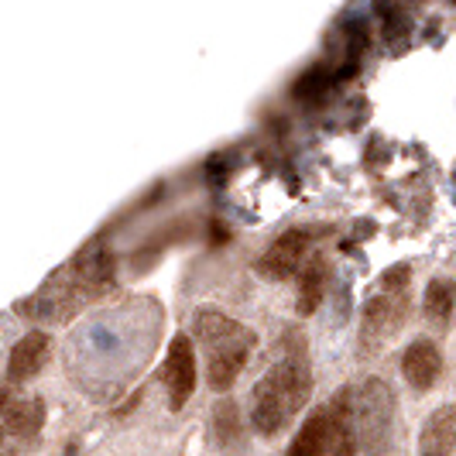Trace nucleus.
<instances>
[{"label": "nucleus", "mask_w": 456, "mask_h": 456, "mask_svg": "<svg viewBox=\"0 0 456 456\" xmlns=\"http://www.w3.org/2000/svg\"><path fill=\"white\" fill-rule=\"evenodd\" d=\"M378 14L385 21V42L395 48L405 45V38L411 35V21L409 14H405V7H398V4H378Z\"/></svg>", "instance_id": "dca6fc26"}, {"label": "nucleus", "mask_w": 456, "mask_h": 456, "mask_svg": "<svg viewBox=\"0 0 456 456\" xmlns=\"http://www.w3.org/2000/svg\"><path fill=\"white\" fill-rule=\"evenodd\" d=\"M340 76H337V69L330 66H313L309 72H302L296 83V100L302 103H320L322 96H330L333 90V83H337Z\"/></svg>", "instance_id": "2eb2a0df"}, {"label": "nucleus", "mask_w": 456, "mask_h": 456, "mask_svg": "<svg viewBox=\"0 0 456 456\" xmlns=\"http://www.w3.org/2000/svg\"><path fill=\"white\" fill-rule=\"evenodd\" d=\"M326 453H333L330 450V415H326V409H320L302 422V433L292 439V446H289L285 456H326Z\"/></svg>", "instance_id": "f8f14e48"}, {"label": "nucleus", "mask_w": 456, "mask_h": 456, "mask_svg": "<svg viewBox=\"0 0 456 456\" xmlns=\"http://www.w3.org/2000/svg\"><path fill=\"white\" fill-rule=\"evenodd\" d=\"M48 357V333L35 330V333H24L21 340L14 343L11 357H7V388L11 385H21L28 378H35Z\"/></svg>", "instance_id": "6e6552de"}, {"label": "nucleus", "mask_w": 456, "mask_h": 456, "mask_svg": "<svg viewBox=\"0 0 456 456\" xmlns=\"http://www.w3.org/2000/svg\"><path fill=\"white\" fill-rule=\"evenodd\" d=\"M313 391V374L302 354H289L254 385L251 395V422L261 436L281 433L292 419H296L302 405L309 402Z\"/></svg>", "instance_id": "f257e3e1"}, {"label": "nucleus", "mask_w": 456, "mask_h": 456, "mask_svg": "<svg viewBox=\"0 0 456 456\" xmlns=\"http://www.w3.org/2000/svg\"><path fill=\"white\" fill-rule=\"evenodd\" d=\"M196 337L206 350V374H209V388L227 391L244 364L251 361L254 333L237 320H230L224 313H200L196 316Z\"/></svg>", "instance_id": "f03ea898"}, {"label": "nucleus", "mask_w": 456, "mask_h": 456, "mask_svg": "<svg viewBox=\"0 0 456 456\" xmlns=\"http://www.w3.org/2000/svg\"><path fill=\"white\" fill-rule=\"evenodd\" d=\"M409 265H395L381 278V292L367 298L364 333L367 337H391L405 322L409 313Z\"/></svg>", "instance_id": "20e7f679"}, {"label": "nucleus", "mask_w": 456, "mask_h": 456, "mask_svg": "<svg viewBox=\"0 0 456 456\" xmlns=\"http://www.w3.org/2000/svg\"><path fill=\"white\" fill-rule=\"evenodd\" d=\"M161 378H165V388H168V405H172V411H179L192 398V388H196V354H192V340L185 333H179L168 343Z\"/></svg>", "instance_id": "423d86ee"}, {"label": "nucleus", "mask_w": 456, "mask_h": 456, "mask_svg": "<svg viewBox=\"0 0 456 456\" xmlns=\"http://www.w3.org/2000/svg\"><path fill=\"white\" fill-rule=\"evenodd\" d=\"M316 233H320V230H309V227L285 230L272 248L257 257V272L265 274V278H272V281L292 278V274L298 272V265H302V257H305V251H309V244H313Z\"/></svg>", "instance_id": "39448f33"}, {"label": "nucleus", "mask_w": 456, "mask_h": 456, "mask_svg": "<svg viewBox=\"0 0 456 456\" xmlns=\"http://www.w3.org/2000/svg\"><path fill=\"white\" fill-rule=\"evenodd\" d=\"M322 292H326V261H322L320 254L302 268L298 274V316H313L316 309H320L322 302Z\"/></svg>", "instance_id": "ddd939ff"}, {"label": "nucleus", "mask_w": 456, "mask_h": 456, "mask_svg": "<svg viewBox=\"0 0 456 456\" xmlns=\"http://www.w3.org/2000/svg\"><path fill=\"white\" fill-rule=\"evenodd\" d=\"M443 370V357L433 340H415L402 357V374L415 391H429Z\"/></svg>", "instance_id": "1a4fd4ad"}, {"label": "nucleus", "mask_w": 456, "mask_h": 456, "mask_svg": "<svg viewBox=\"0 0 456 456\" xmlns=\"http://www.w3.org/2000/svg\"><path fill=\"white\" fill-rule=\"evenodd\" d=\"M42 426H45V402L42 398L14 402L11 391H4V429H7V436L31 439V436L42 433Z\"/></svg>", "instance_id": "9b49d317"}, {"label": "nucleus", "mask_w": 456, "mask_h": 456, "mask_svg": "<svg viewBox=\"0 0 456 456\" xmlns=\"http://www.w3.org/2000/svg\"><path fill=\"white\" fill-rule=\"evenodd\" d=\"M456 450V405L436 409L422 433H419V456H453Z\"/></svg>", "instance_id": "9d476101"}, {"label": "nucleus", "mask_w": 456, "mask_h": 456, "mask_svg": "<svg viewBox=\"0 0 456 456\" xmlns=\"http://www.w3.org/2000/svg\"><path fill=\"white\" fill-rule=\"evenodd\" d=\"M213 426H216V439H220V443H233L237 433H240V415H237V405H233V402H224V405L216 409Z\"/></svg>", "instance_id": "f3484780"}, {"label": "nucleus", "mask_w": 456, "mask_h": 456, "mask_svg": "<svg viewBox=\"0 0 456 456\" xmlns=\"http://www.w3.org/2000/svg\"><path fill=\"white\" fill-rule=\"evenodd\" d=\"M391 411H395V395L388 381L367 378L361 388L354 391V429H357V450L367 456H381L391 436Z\"/></svg>", "instance_id": "7ed1b4c3"}, {"label": "nucleus", "mask_w": 456, "mask_h": 456, "mask_svg": "<svg viewBox=\"0 0 456 456\" xmlns=\"http://www.w3.org/2000/svg\"><path fill=\"white\" fill-rule=\"evenodd\" d=\"M69 272H72V285L76 289H83V292H103L114 281V254L107 251L100 240H93V244H86L83 251L72 257Z\"/></svg>", "instance_id": "0eeeda50"}, {"label": "nucleus", "mask_w": 456, "mask_h": 456, "mask_svg": "<svg viewBox=\"0 0 456 456\" xmlns=\"http://www.w3.org/2000/svg\"><path fill=\"white\" fill-rule=\"evenodd\" d=\"M422 309L433 326H446L456 313V281L453 278H433L426 285V298H422Z\"/></svg>", "instance_id": "4468645a"}]
</instances>
